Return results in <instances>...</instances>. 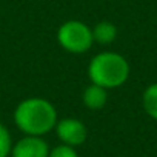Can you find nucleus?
Segmentation results:
<instances>
[{"instance_id":"f257e3e1","label":"nucleus","mask_w":157,"mask_h":157,"mask_svg":"<svg viewBox=\"0 0 157 157\" xmlns=\"http://www.w3.org/2000/svg\"><path fill=\"white\" fill-rule=\"evenodd\" d=\"M57 120L54 105L43 97L25 99L14 109V123L25 136L43 137L56 128Z\"/></svg>"},{"instance_id":"f03ea898","label":"nucleus","mask_w":157,"mask_h":157,"mask_svg":"<svg viewBox=\"0 0 157 157\" xmlns=\"http://www.w3.org/2000/svg\"><path fill=\"white\" fill-rule=\"evenodd\" d=\"M88 77L91 83H96L106 90H114L122 86L128 80L129 63L119 52L103 51L91 59L88 65Z\"/></svg>"},{"instance_id":"7ed1b4c3","label":"nucleus","mask_w":157,"mask_h":157,"mask_svg":"<svg viewBox=\"0 0 157 157\" xmlns=\"http://www.w3.org/2000/svg\"><path fill=\"white\" fill-rule=\"evenodd\" d=\"M59 45L71 54H83L91 49L94 39L93 29L80 20H68L57 29Z\"/></svg>"},{"instance_id":"20e7f679","label":"nucleus","mask_w":157,"mask_h":157,"mask_svg":"<svg viewBox=\"0 0 157 157\" xmlns=\"http://www.w3.org/2000/svg\"><path fill=\"white\" fill-rule=\"evenodd\" d=\"M56 134L60 143L68 145V146H80L86 142L88 139V128L86 125L74 117H65L57 120L56 123Z\"/></svg>"},{"instance_id":"39448f33","label":"nucleus","mask_w":157,"mask_h":157,"mask_svg":"<svg viewBox=\"0 0 157 157\" xmlns=\"http://www.w3.org/2000/svg\"><path fill=\"white\" fill-rule=\"evenodd\" d=\"M49 145L40 136H25L13 145L11 157H48Z\"/></svg>"},{"instance_id":"423d86ee","label":"nucleus","mask_w":157,"mask_h":157,"mask_svg":"<svg viewBox=\"0 0 157 157\" xmlns=\"http://www.w3.org/2000/svg\"><path fill=\"white\" fill-rule=\"evenodd\" d=\"M82 102H83V105L88 109L99 111L108 102V90L103 88V86H99L96 83H91V85H88L83 90V93H82Z\"/></svg>"},{"instance_id":"0eeeda50","label":"nucleus","mask_w":157,"mask_h":157,"mask_svg":"<svg viewBox=\"0 0 157 157\" xmlns=\"http://www.w3.org/2000/svg\"><path fill=\"white\" fill-rule=\"evenodd\" d=\"M91 29H93L94 43H99V45H109L117 37V28L109 20H102V22L96 23L94 28H91Z\"/></svg>"},{"instance_id":"6e6552de","label":"nucleus","mask_w":157,"mask_h":157,"mask_svg":"<svg viewBox=\"0 0 157 157\" xmlns=\"http://www.w3.org/2000/svg\"><path fill=\"white\" fill-rule=\"evenodd\" d=\"M142 105L145 113L154 120H157V82L146 86L142 96Z\"/></svg>"},{"instance_id":"1a4fd4ad","label":"nucleus","mask_w":157,"mask_h":157,"mask_svg":"<svg viewBox=\"0 0 157 157\" xmlns=\"http://www.w3.org/2000/svg\"><path fill=\"white\" fill-rule=\"evenodd\" d=\"M13 145L14 143L10 129L3 123H0V157H10Z\"/></svg>"},{"instance_id":"9d476101","label":"nucleus","mask_w":157,"mask_h":157,"mask_svg":"<svg viewBox=\"0 0 157 157\" xmlns=\"http://www.w3.org/2000/svg\"><path fill=\"white\" fill-rule=\"evenodd\" d=\"M48 157H78V154H77L75 148L60 143V145H57V146L49 149V155Z\"/></svg>"}]
</instances>
